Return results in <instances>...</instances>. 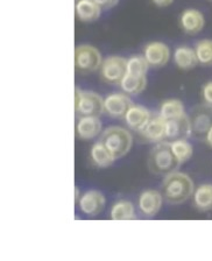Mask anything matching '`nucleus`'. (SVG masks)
<instances>
[{"instance_id":"1","label":"nucleus","mask_w":212,"mask_h":261,"mask_svg":"<svg viewBox=\"0 0 212 261\" xmlns=\"http://www.w3.org/2000/svg\"><path fill=\"white\" fill-rule=\"evenodd\" d=\"M195 185L193 178L182 171H171L162 181V195L170 204H181L193 196Z\"/></svg>"},{"instance_id":"2","label":"nucleus","mask_w":212,"mask_h":261,"mask_svg":"<svg viewBox=\"0 0 212 261\" xmlns=\"http://www.w3.org/2000/svg\"><path fill=\"white\" fill-rule=\"evenodd\" d=\"M99 140L106 146L113 158L118 160L129 152L133 145V137L129 130L121 126H110L101 132Z\"/></svg>"},{"instance_id":"3","label":"nucleus","mask_w":212,"mask_h":261,"mask_svg":"<svg viewBox=\"0 0 212 261\" xmlns=\"http://www.w3.org/2000/svg\"><path fill=\"white\" fill-rule=\"evenodd\" d=\"M179 166L175 155L170 149L169 141H161L155 144L148 156V168L153 174L166 175L175 171Z\"/></svg>"},{"instance_id":"4","label":"nucleus","mask_w":212,"mask_h":261,"mask_svg":"<svg viewBox=\"0 0 212 261\" xmlns=\"http://www.w3.org/2000/svg\"><path fill=\"white\" fill-rule=\"evenodd\" d=\"M75 111L78 117H100L104 112V98L95 91L76 88Z\"/></svg>"},{"instance_id":"5","label":"nucleus","mask_w":212,"mask_h":261,"mask_svg":"<svg viewBox=\"0 0 212 261\" xmlns=\"http://www.w3.org/2000/svg\"><path fill=\"white\" fill-rule=\"evenodd\" d=\"M103 60L99 49L91 44H80L75 48V68L81 73L99 70Z\"/></svg>"},{"instance_id":"6","label":"nucleus","mask_w":212,"mask_h":261,"mask_svg":"<svg viewBox=\"0 0 212 261\" xmlns=\"http://www.w3.org/2000/svg\"><path fill=\"white\" fill-rule=\"evenodd\" d=\"M127 73V59L119 55L108 56L99 69L100 80L106 84L118 85Z\"/></svg>"},{"instance_id":"7","label":"nucleus","mask_w":212,"mask_h":261,"mask_svg":"<svg viewBox=\"0 0 212 261\" xmlns=\"http://www.w3.org/2000/svg\"><path fill=\"white\" fill-rule=\"evenodd\" d=\"M191 124V137L204 140L207 130L212 126V106L202 103L195 106L189 114Z\"/></svg>"},{"instance_id":"8","label":"nucleus","mask_w":212,"mask_h":261,"mask_svg":"<svg viewBox=\"0 0 212 261\" xmlns=\"http://www.w3.org/2000/svg\"><path fill=\"white\" fill-rule=\"evenodd\" d=\"M142 55L145 56L150 67L162 68L168 64L171 57V51L167 43L161 42V41H150V42L146 43Z\"/></svg>"},{"instance_id":"9","label":"nucleus","mask_w":212,"mask_h":261,"mask_svg":"<svg viewBox=\"0 0 212 261\" xmlns=\"http://www.w3.org/2000/svg\"><path fill=\"white\" fill-rule=\"evenodd\" d=\"M132 105V99L125 92H113L104 98V112L117 119L124 118Z\"/></svg>"},{"instance_id":"10","label":"nucleus","mask_w":212,"mask_h":261,"mask_svg":"<svg viewBox=\"0 0 212 261\" xmlns=\"http://www.w3.org/2000/svg\"><path fill=\"white\" fill-rule=\"evenodd\" d=\"M179 28L188 35L201 33L205 26V16L197 8H186L178 18Z\"/></svg>"},{"instance_id":"11","label":"nucleus","mask_w":212,"mask_h":261,"mask_svg":"<svg viewBox=\"0 0 212 261\" xmlns=\"http://www.w3.org/2000/svg\"><path fill=\"white\" fill-rule=\"evenodd\" d=\"M105 196L98 190H88L81 196L78 202L80 210L88 217H96L104 210Z\"/></svg>"},{"instance_id":"12","label":"nucleus","mask_w":212,"mask_h":261,"mask_svg":"<svg viewBox=\"0 0 212 261\" xmlns=\"http://www.w3.org/2000/svg\"><path fill=\"white\" fill-rule=\"evenodd\" d=\"M163 195L155 189L144 190L138 197V209L145 217H154L160 211L163 203Z\"/></svg>"},{"instance_id":"13","label":"nucleus","mask_w":212,"mask_h":261,"mask_svg":"<svg viewBox=\"0 0 212 261\" xmlns=\"http://www.w3.org/2000/svg\"><path fill=\"white\" fill-rule=\"evenodd\" d=\"M152 116V112L146 106L133 103V105L128 109V111L126 112L124 120L129 129L140 133L146 127V125L148 124Z\"/></svg>"},{"instance_id":"14","label":"nucleus","mask_w":212,"mask_h":261,"mask_svg":"<svg viewBox=\"0 0 212 261\" xmlns=\"http://www.w3.org/2000/svg\"><path fill=\"white\" fill-rule=\"evenodd\" d=\"M191 137V124L188 114L166 120V139L168 141Z\"/></svg>"},{"instance_id":"15","label":"nucleus","mask_w":212,"mask_h":261,"mask_svg":"<svg viewBox=\"0 0 212 261\" xmlns=\"http://www.w3.org/2000/svg\"><path fill=\"white\" fill-rule=\"evenodd\" d=\"M101 129L99 117H80L76 122V134L81 140H92L99 136Z\"/></svg>"},{"instance_id":"16","label":"nucleus","mask_w":212,"mask_h":261,"mask_svg":"<svg viewBox=\"0 0 212 261\" xmlns=\"http://www.w3.org/2000/svg\"><path fill=\"white\" fill-rule=\"evenodd\" d=\"M140 134L147 141L154 142V144L167 140L166 119H163L160 114H153L150 120L148 121V124H147L146 127L141 130Z\"/></svg>"},{"instance_id":"17","label":"nucleus","mask_w":212,"mask_h":261,"mask_svg":"<svg viewBox=\"0 0 212 261\" xmlns=\"http://www.w3.org/2000/svg\"><path fill=\"white\" fill-rule=\"evenodd\" d=\"M173 61L174 64L181 70H191L198 65V60L194 47L186 46V44L175 48Z\"/></svg>"},{"instance_id":"18","label":"nucleus","mask_w":212,"mask_h":261,"mask_svg":"<svg viewBox=\"0 0 212 261\" xmlns=\"http://www.w3.org/2000/svg\"><path fill=\"white\" fill-rule=\"evenodd\" d=\"M101 8L93 0H77L75 4L76 18L82 22H93L100 18Z\"/></svg>"},{"instance_id":"19","label":"nucleus","mask_w":212,"mask_h":261,"mask_svg":"<svg viewBox=\"0 0 212 261\" xmlns=\"http://www.w3.org/2000/svg\"><path fill=\"white\" fill-rule=\"evenodd\" d=\"M90 161L97 168H106V167L111 166L116 161V159L113 158V155L106 148L103 142L98 140L90 149Z\"/></svg>"},{"instance_id":"20","label":"nucleus","mask_w":212,"mask_h":261,"mask_svg":"<svg viewBox=\"0 0 212 261\" xmlns=\"http://www.w3.org/2000/svg\"><path fill=\"white\" fill-rule=\"evenodd\" d=\"M193 204L199 211L212 210V185L204 183V185L195 188L193 194Z\"/></svg>"},{"instance_id":"21","label":"nucleus","mask_w":212,"mask_h":261,"mask_svg":"<svg viewBox=\"0 0 212 261\" xmlns=\"http://www.w3.org/2000/svg\"><path fill=\"white\" fill-rule=\"evenodd\" d=\"M119 85L122 92L127 93L128 96L140 95L147 88V76H137L126 73Z\"/></svg>"},{"instance_id":"22","label":"nucleus","mask_w":212,"mask_h":261,"mask_svg":"<svg viewBox=\"0 0 212 261\" xmlns=\"http://www.w3.org/2000/svg\"><path fill=\"white\" fill-rule=\"evenodd\" d=\"M110 218L113 220H130L136 219V209L132 202L119 199L112 204L110 209Z\"/></svg>"},{"instance_id":"23","label":"nucleus","mask_w":212,"mask_h":261,"mask_svg":"<svg viewBox=\"0 0 212 261\" xmlns=\"http://www.w3.org/2000/svg\"><path fill=\"white\" fill-rule=\"evenodd\" d=\"M158 114L166 120L178 118L183 116V114H186L184 104H183L179 99H175V98L166 99L163 100L160 105Z\"/></svg>"},{"instance_id":"24","label":"nucleus","mask_w":212,"mask_h":261,"mask_svg":"<svg viewBox=\"0 0 212 261\" xmlns=\"http://www.w3.org/2000/svg\"><path fill=\"white\" fill-rule=\"evenodd\" d=\"M170 149L179 162V165L189 161L194 154V147L187 139H178V140L169 141Z\"/></svg>"},{"instance_id":"25","label":"nucleus","mask_w":212,"mask_h":261,"mask_svg":"<svg viewBox=\"0 0 212 261\" xmlns=\"http://www.w3.org/2000/svg\"><path fill=\"white\" fill-rule=\"evenodd\" d=\"M198 64L203 67H212V40L202 39L198 40L194 46Z\"/></svg>"},{"instance_id":"26","label":"nucleus","mask_w":212,"mask_h":261,"mask_svg":"<svg viewBox=\"0 0 212 261\" xmlns=\"http://www.w3.org/2000/svg\"><path fill=\"white\" fill-rule=\"evenodd\" d=\"M150 65L144 55H133L127 59V73L137 76H147Z\"/></svg>"},{"instance_id":"27","label":"nucleus","mask_w":212,"mask_h":261,"mask_svg":"<svg viewBox=\"0 0 212 261\" xmlns=\"http://www.w3.org/2000/svg\"><path fill=\"white\" fill-rule=\"evenodd\" d=\"M201 97L204 104L212 106V81H209L205 84H203L201 89Z\"/></svg>"},{"instance_id":"28","label":"nucleus","mask_w":212,"mask_h":261,"mask_svg":"<svg viewBox=\"0 0 212 261\" xmlns=\"http://www.w3.org/2000/svg\"><path fill=\"white\" fill-rule=\"evenodd\" d=\"M98 6H99L101 10L106 11V10H111L112 7H114L119 3V0H93Z\"/></svg>"},{"instance_id":"29","label":"nucleus","mask_w":212,"mask_h":261,"mask_svg":"<svg viewBox=\"0 0 212 261\" xmlns=\"http://www.w3.org/2000/svg\"><path fill=\"white\" fill-rule=\"evenodd\" d=\"M150 2L157 7H168L175 2V0H150Z\"/></svg>"},{"instance_id":"30","label":"nucleus","mask_w":212,"mask_h":261,"mask_svg":"<svg viewBox=\"0 0 212 261\" xmlns=\"http://www.w3.org/2000/svg\"><path fill=\"white\" fill-rule=\"evenodd\" d=\"M204 141H205V144L207 146L211 147V148H212V126H211V128L207 130L206 136H205V138H204Z\"/></svg>"},{"instance_id":"31","label":"nucleus","mask_w":212,"mask_h":261,"mask_svg":"<svg viewBox=\"0 0 212 261\" xmlns=\"http://www.w3.org/2000/svg\"><path fill=\"white\" fill-rule=\"evenodd\" d=\"M209 2H212V0H209Z\"/></svg>"},{"instance_id":"32","label":"nucleus","mask_w":212,"mask_h":261,"mask_svg":"<svg viewBox=\"0 0 212 261\" xmlns=\"http://www.w3.org/2000/svg\"><path fill=\"white\" fill-rule=\"evenodd\" d=\"M76 2H77V0H76Z\"/></svg>"}]
</instances>
